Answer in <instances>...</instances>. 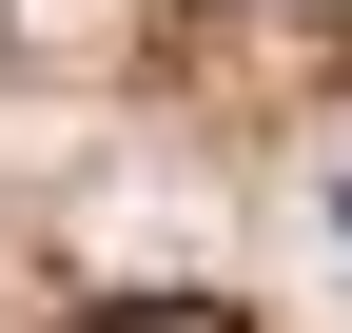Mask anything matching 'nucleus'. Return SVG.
<instances>
[{"mask_svg": "<svg viewBox=\"0 0 352 333\" xmlns=\"http://www.w3.org/2000/svg\"><path fill=\"white\" fill-rule=\"evenodd\" d=\"M78 333H254L235 294H118V314H78Z\"/></svg>", "mask_w": 352, "mask_h": 333, "instance_id": "f257e3e1", "label": "nucleus"}]
</instances>
